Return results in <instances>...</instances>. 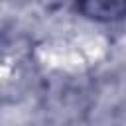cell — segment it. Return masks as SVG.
Returning a JSON list of instances; mask_svg holds the SVG:
<instances>
[{
    "mask_svg": "<svg viewBox=\"0 0 126 126\" xmlns=\"http://www.w3.org/2000/svg\"><path fill=\"white\" fill-rule=\"evenodd\" d=\"M75 10L81 12L85 18L94 20V22H118L126 14V4L120 0H91V2H81L75 4Z\"/></svg>",
    "mask_w": 126,
    "mask_h": 126,
    "instance_id": "1",
    "label": "cell"
}]
</instances>
